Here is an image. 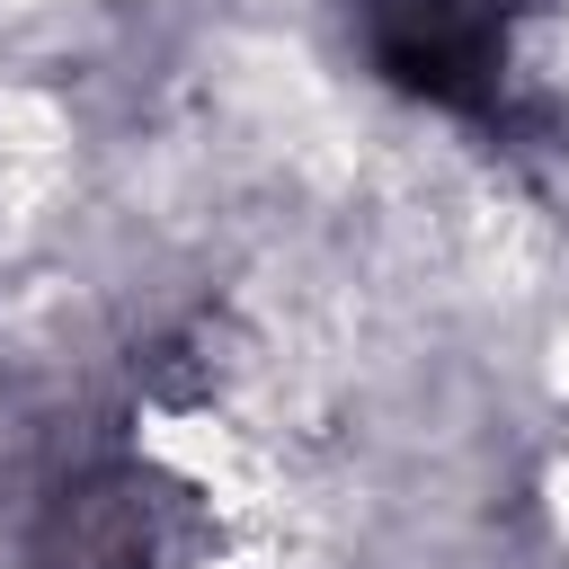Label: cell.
<instances>
[{
  "label": "cell",
  "mask_w": 569,
  "mask_h": 569,
  "mask_svg": "<svg viewBox=\"0 0 569 569\" xmlns=\"http://www.w3.org/2000/svg\"><path fill=\"white\" fill-rule=\"evenodd\" d=\"M373 62L427 98V107H498V62H507V9L516 0H356Z\"/></svg>",
  "instance_id": "obj_2"
},
{
  "label": "cell",
  "mask_w": 569,
  "mask_h": 569,
  "mask_svg": "<svg viewBox=\"0 0 569 569\" xmlns=\"http://www.w3.org/2000/svg\"><path fill=\"white\" fill-rule=\"evenodd\" d=\"M187 542H196L187 489H169L142 462H107V471H80L44 507L36 569H169Z\"/></svg>",
  "instance_id": "obj_1"
}]
</instances>
